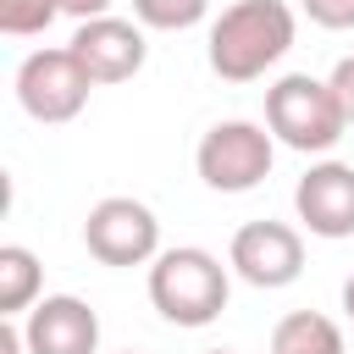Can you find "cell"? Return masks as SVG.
Instances as JSON below:
<instances>
[{
	"label": "cell",
	"instance_id": "cell-18",
	"mask_svg": "<svg viewBox=\"0 0 354 354\" xmlns=\"http://www.w3.org/2000/svg\"><path fill=\"white\" fill-rule=\"evenodd\" d=\"M111 6H116V0H61V17L88 22V17H111Z\"/></svg>",
	"mask_w": 354,
	"mask_h": 354
},
{
	"label": "cell",
	"instance_id": "cell-21",
	"mask_svg": "<svg viewBox=\"0 0 354 354\" xmlns=\"http://www.w3.org/2000/svg\"><path fill=\"white\" fill-rule=\"evenodd\" d=\"M122 354H138V348H122Z\"/></svg>",
	"mask_w": 354,
	"mask_h": 354
},
{
	"label": "cell",
	"instance_id": "cell-14",
	"mask_svg": "<svg viewBox=\"0 0 354 354\" xmlns=\"http://www.w3.org/2000/svg\"><path fill=\"white\" fill-rule=\"evenodd\" d=\"M61 17V0H0V33L6 39H33Z\"/></svg>",
	"mask_w": 354,
	"mask_h": 354
},
{
	"label": "cell",
	"instance_id": "cell-8",
	"mask_svg": "<svg viewBox=\"0 0 354 354\" xmlns=\"http://www.w3.org/2000/svg\"><path fill=\"white\" fill-rule=\"evenodd\" d=\"M72 50H77V61L88 66L94 83H127V77H138L144 61H149L144 22H127V17H88V22H77Z\"/></svg>",
	"mask_w": 354,
	"mask_h": 354
},
{
	"label": "cell",
	"instance_id": "cell-5",
	"mask_svg": "<svg viewBox=\"0 0 354 354\" xmlns=\"http://www.w3.org/2000/svg\"><path fill=\"white\" fill-rule=\"evenodd\" d=\"M17 105L33 116V122H44V127H61V122H72L83 105H88V88H100L94 77H88V66L77 61V50L72 44H55V50H33L22 66H17Z\"/></svg>",
	"mask_w": 354,
	"mask_h": 354
},
{
	"label": "cell",
	"instance_id": "cell-16",
	"mask_svg": "<svg viewBox=\"0 0 354 354\" xmlns=\"http://www.w3.org/2000/svg\"><path fill=\"white\" fill-rule=\"evenodd\" d=\"M326 83H332V94H337V105H343V116H348V127H354V55H343V61L326 72Z\"/></svg>",
	"mask_w": 354,
	"mask_h": 354
},
{
	"label": "cell",
	"instance_id": "cell-7",
	"mask_svg": "<svg viewBox=\"0 0 354 354\" xmlns=\"http://www.w3.org/2000/svg\"><path fill=\"white\" fill-rule=\"evenodd\" d=\"M227 266L249 288H288L304 271V232L288 221H243L227 243Z\"/></svg>",
	"mask_w": 354,
	"mask_h": 354
},
{
	"label": "cell",
	"instance_id": "cell-11",
	"mask_svg": "<svg viewBox=\"0 0 354 354\" xmlns=\"http://www.w3.org/2000/svg\"><path fill=\"white\" fill-rule=\"evenodd\" d=\"M266 354H343V326L321 310H293L271 326Z\"/></svg>",
	"mask_w": 354,
	"mask_h": 354
},
{
	"label": "cell",
	"instance_id": "cell-1",
	"mask_svg": "<svg viewBox=\"0 0 354 354\" xmlns=\"http://www.w3.org/2000/svg\"><path fill=\"white\" fill-rule=\"evenodd\" d=\"M299 39V17L282 0H232L205 39V61L221 83H254L266 77Z\"/></svg>",
	"mask_w": 354,
	"mask_h": 354
},
{
	"label": "cell",
	"instance_id": "cell-12",
	"mask_svg": "<svg viewBox=\"0 0 354 354\" xmlns=\"http://www.w3.org/2000/svg\"><path fill=\"white\" fill-rule=\"evenodd\" d=\"M44 271L39 254L28 243H0V315H28L44 293Z\"/></svg>",
	"mask_w": 354,
	"mask_h": 354
},
{
	"label": "cell",
	"instance_id": "cell-6",
	"mask_svg": "<svg viewBox=\"0 0 354 354\" xmlns=\"http://www.w3.org/2000/svg\"><path fill=\"white\" fill-rule=\"evenodd\" d=\"M83 249L100 266H116V271L149 266L160 254V221H155V210L144 199L111 194V199L88 205V216H83Z\"/></svg>",
	"mask_w": 354,
	"mask_h": 354
},
{
	"label": "cell",
	"instance_id": "cell-17",
	"mask_svg": "<svg viewBox=\"0 0 354 354\" xmlns=\"http://www.w3.org/2000/svg\"><path fill=\"white\" fill-rule=\"evenodd\" d=\"M0 354H28V337H22L17 315H0Z\"/></svg>",
	"mask_w": 354,
	"mask_h": 354
},
{
	"label": "cell",
	"instance_id": "cell-10",
	"mask_svg": "<svg viewBox=\"0 0 354 354\" xmlns=\"http://www.w3.org/2000/svg\"><path fill=\"white\" fill-rule=\"evenodd\" d=\"M22 321L28 354H100V315L77 293H44Z\"/></svg>",
	"mask_w": 354,
	"mask_h": 354
},
{
	"label": "cell",
	"instance_id": "cell-2",
	"mask_svg": "<svg viewBox=\"0 0 354 354\" xmlns=\"http://www.w3.org/2000/svg\"><path fill=\"white\" fill-rule=\"evenodd\" d=\"M227 293H232V266H221L199 243H177L149 260V304L171 326H210L227 310Z\"/></svg>",
	"mask_w": 354,
	"mask_h": 354
},
{
	"label": "cell",
	"instance_id": "cell-3",
	"mask_svg": "<svg viewBox=\"0 0 354 354\" xmlns=\"http://www.w3.org/2000/svg\"><path fill=\"white\" fill-rule=\"evenodd\" d=\"M266 127H271L277 144H288L299 155H326L348 133V116H343L326 77L288 72V77H277L266 88Z\"/></svg>",
	"mask_w": 354,
	"mask_h": 354
},
{
	"label": "cell",
	"instance_id": "cell-9",
	"mask_svg": "<svg viewBox=\"0 0 354 354\" xmlns=\"http://www.w3.org/2000/svg\"><path fill=\"white\" fill-rule=\"evenodd\" d=\"M293 210L326 243L354 238V166L348 160H315L293 183Z\"/></svg>",
	"mask_w": 354,
	"mask_h": 354
},
{
	"label": "cell",
	"instance_id": "cell-19",
	"mask_svg": "<svg viewBox=\"0 0 354 354\" xmlns=\"http://www.w3.org/2000/svg\"><path fill=\"white\" fill-rule=\"evenodd\" d=\"M343 315L354 321V271H348V282H343Z\"/></svg>",
	"mask_w": 354,
	"mask_h": 354
},
{
	"label": "cell",
	"instance_id": "cell-4",
	"mask_svg": "<svg viewBox=\"0 0 354 354\" xmlns=\"http://www.w3.org/2000/svg\"><path fill=\"white\" fill-rule=\"evenodd\" d=\"M271 160H277L271 127L243 122V116L216 122V127L199 138V149H194V171H199V183L216 188V194H249V188H260V183L271 177Z\"/></svg>",
	"mask_w": 354,
	"mask_h": 354
},
{
	"label": "cell",
	"instance_id": "cell-20",
	"mask_svg": "<svg viewBox=\"0 0 354 354\" xmlns=\"http://www.w3.org/2000/svg\"><path fill=\"white\" fill-rule=\"evenodd\" d=\"M210 354H232V348H210Z\"/></svg>",
	"mask_w": 354,
	"mask_h": 354
},
{
	"label": "cell",
	"instance_id": "cell-13",
	"mask_svg": "<svg viewBox=\"0 0 354 354\" xmlns=\"http://www.w3.org/2000/svg\"><path fill=\"white\" fill-rule=\"evenodd\" d=\"M205 17H210V0H133V22L155 33H183V28H199Z\"/></svg>",
	"mask_w": 354,
	"mask_h": 354
},
{
	"label": "cell",
	"instance_id": "cell-15",
	"mask_svg": "<svg viewBox=\"0 0 354 354\" xmlns=\"http://www.w3.org/2000/svg\"><path fill=\"white\" fill-rule=\"evenodd\" d=\"M299 11L326 33H348L354 28V0H299Z\"/></svg>",
	"mask_w": 354,
	"mask_h": 354
}]
</instances>
